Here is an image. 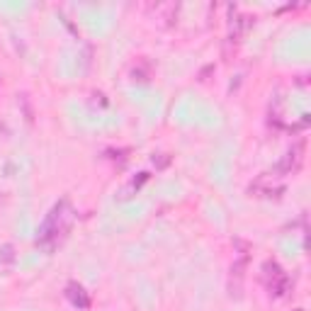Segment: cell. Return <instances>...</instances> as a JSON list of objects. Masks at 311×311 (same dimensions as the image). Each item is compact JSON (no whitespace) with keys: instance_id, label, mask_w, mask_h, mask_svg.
I'll list each match as a JSON object with an SVG mask.
<instances>
[{"instance_id":"cell-4","label":"cell","mask_w":311,"mask_h":311,"mask_svg":"<svg viewBox=\"0 0 311 311\" xmlns=\"http://www.w3.org/2000/svg\"><path fill=\"white\" fill-rule=\"evenodd\" d=\"M66 297H68V301H71L73 306H78V309H88V306H90V297L85 294V289H83L78 282H68Z\"/></svg>"},{"instance_id":"cell-1","label":"cell","mask_w":311,"mask_h":311,"mask_svg":"<svg viewBox=\"0 0 311 311\" xmlns=\"http://www.w3.org/2000/svg\"><path fill=\"white\" fill-rule=\"evenodd\" d=\"M71 224H73V209H71V204L64 200V202H58L49 212V217L44 219V224H41L39 229V236H37V243L41 248H46V251H54L56 243H61V238L68 233L71 229Z\"/></svg>"},{"instance_id":"cell-2","label":"cell","mask_w":311,"mask_h":311,"mask_svg":"<svg viewBox=\"0 0 311 311\" xmlns=\"http://www.w3.org/2000/svg\"><path fill=\"white\" fill-rule=\"evenodd\" d=\"M263 282L268 287L270 297H284V294L292 289L289 275H287L275 260H265V263H263Z\"/></svg>"},{"instance_id":"cell-6","label":"cell","mask_w":311,"mask_h":311,"mask_svg":"<svg viewBox=\"0 0 311 311\" xmlns=\"http://www.w3.org/2000/svg\"><path fill=\"white\" fill-rule=\"evenodd\" d=\"M15 260V253H13V245H3L0 248V265H8Z\"/></svg>"},{"instance_id":"cell-7","label":"cell","mask_w":311,"mask_h":311,"mask_svg":"<svg viewBox=\"0 0 311 311\" xmlns=\"http://www.w3.org/2000/svg\"><path fill=\"white\" fill-rule=\"evenodd\" d=\"M168 163H170V156H168V153H163L161 158H153V165H156V168H165Z\"/></svg>"},{"instance_id":"cell-5","label":"cell","mask_w":311,"mask_h":311,"mask_svg":"<svg viewBox=\"0 0 311 311\" xmlns=\"http://www.w3.org/2000/svg\"><path fill=\"white\" fill-rule=\"evenodd\" d=\"M146 180H149V173H139V177H134V180L129 182V188L124 190L122 195H124V197H129V195H132V192H136V190H139L141 185H144V182H146Z\"/></svg>"},{"instance_id":"cell-3","label":"cell","mask_w":311,"mask_h":311,"mask_svg":"<svg viewBox=\"0 0 311 311\" xmlns=\"http://www.w3.org/2000/svg\"><path fill=\"white\" fill-rule=\"evenodd\" d=\"M304 149H306L304 141L292 144V149L287 151V156L280 163V173H297L299 168H301V163H304Z\"/></svg>"},{"instance_id":"cell-8","label":"cell","mask_w":311,"mask_h":311,"mask_svg":"<svg viewBox=\"0 0 311 311\" xmlns=\"http://www.w3.org/2000/svg\"><path fill=\"white\" fill-rule=\"evenodd\" d=\"M294 311H304V309H294Z\"/></svg>"}]
</instances>
